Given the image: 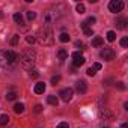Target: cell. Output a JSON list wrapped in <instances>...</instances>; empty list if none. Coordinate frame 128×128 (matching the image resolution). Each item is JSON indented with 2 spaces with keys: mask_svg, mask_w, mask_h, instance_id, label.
I'll return each instance as SVG.
<instances>
[{
  "mask_svg": "<svg viewBox=\"0 0 128 128\" xmlns=\"http://www.w3.org/2000/svg\"><path fill=\"white\" fill-rule=\"evenodd\" d=\"M20 59V63H21V66L24 70H32L33 65H35V62H36V53L32 50V48H27L21 53V56L18 57Z\"/></svg>",
  "mask_w": 128,
  "mask_h": 128,
  "instance_id": "6da1fadb",
  "label": "cell"
},
{
  "mask_svg": "<svg viewBox=\"0 0 128 128\" xmlns=\"http://www.w3.org/2000/svg\"><path fill=\"white\" fill-rule=\"evenodd\" d=\"M35 39H38V42H39L41 45H51L53 41H54L53 30H51L48 26H44V27H41V29L38 30Z\"/></svg>",
  "mask_w": 128,
  "mask_h": 128,
  "instance_id": "7a4b0ae2",
  "label": "cell"
},
{
  "mask_svg": "<svg viewBox=\"0 0 128 128\" xmlns=\"http://www.w3.org/2000/svg\"><path fill=\"white\" fill-rule=\"evenodd\" d=\"M114 51H113V48H110V47H106L104 50H101L100 51V57L101 59H104V60H107V62H110V60H113L114 59Z\"/></svg>",
  "mask_w": 128,
  "mask_h": 128,
  "instance_id": "3957f363",
  "label": "cell"
},
{
  "mask_svg": "<svg viewBox=\"0 0 128 128\" xmlns=\"http://www.w3.org/2000/svg\"><path fill=\"white\" fill-rule=\"evenodd\" d=\"M5 56H6V60L11 65V68H15L17 60H18V54L15 51H12V50H8V51H5Z\"/></svg>",
  "mask_w": 128,
  "mask_h": 128,
  "instance_id": "277c9868",
  "label": "cell"
},
{
  "mask_svg": "<svg viewBox=\"0 0 128 128\" xmlns=\"http://www.w3.org/2000/svg\"><path fill=\"white\" fill-rule=\"evenodd\" d=\"M72 95H74V90H72L71 88H65V89H62V90H60V94H59V96L62 98V101H63V102H70V101L72 100Z\"/></svg>",
  "mask_w": 128,
  "mask_h": 128,
  "instance_id": "5b68a950",
  "label": "cell"
},
{
  "mask_svg": "<svg viewBox=\"0 0 128 128\" xmlns=\"http://www.w3.org/2000/svg\"><path fill=\"white\" fill-rule=\"evenodd\" d=\"M108 9H110V12L118 14L124 9V2H120V0H112L108 3Z\"/></svg>",
  "mask_w": 128,
  "mask_h": 128,
  "instance_id": "8992f818",
  "label": "cell"
},
{
  "mask_svg": "<svg viewBox=\"0 0 128 128\" xmlns=\"http://www.w3.org/2000/svg\"><path fill=\"white\" fill-rule=\"evenodd\" d=\"M0 68L5 70V71H11V70H14V68H11V65L8 63V60H6V56H5V51H3V50H0Z\"/></svg>",
  "mask_w": 128,
  "mask_h": 128,
  "instance_id": "52a82bcc",
  "label": "cell"
},
{
  "mask_svg": "<svg viewBox=\"0 0 128 128\" xmlns=\"http://www.w3.org/2000/svg\"><path fill=\"white\" fill-rule=\"evenodd\" d=\"M72 59H74V68H78V66H82L83 63H84V56L82 54V53H78V51H76V53H72Z\"/></svg>",
  "mask_w": 128,
  "mask_h": 128,
  "instance_id": "ba28073f",
  "label": "cell"
},
{
  "mask_svg": "<svg viewBox=\"0 0 128 128\" xmlns=\"http://www.w3.org/2000/svg\"><path fill=\"white\" fill-rule=\"evenodd\" d=\"M76 90H77L78 94H86V90H88L86 82H84V80H78V82L76 83Z\"/></svg>",
  "mask_w": 128,
  "mask_h": 128,
  "instance_id": "9c48e42d",
  "label": "cell"
},
{
  "mask_svg": "<svg viewBox=\"0 0 128 128\" xmlns=\"http://www.w3.org/2000/svg\"><path fill=\"white\" fill-rule=\"evenodd\" d=\"M33 90H35V94H38V95L44 94V92H45V83H42V82L36 83V84H35V88H33Z\"/></svg>",
  "mask_w": 128,
  "mask_h": 128,
  "instance_id": "30bf717a",
  "label": "cell"
},
{
  "mask_svg": "<svg viewBox=\"0 0 128 128\" xmlns=\"http://www.w3.org/2000/svg\"><path fill=\"white\" fill-rule=\"evenodd\" d=\"M47 102L51 104V106H57V104H59V98H57L56 95H48V96H47Z\"/></svg>",
  "mask_w": 128,
  "mask_h": 128,
  "instance_id": "8fae6325",
  "label": "cell"
},
{
  "mask_svg": "<svg viewBox=\"0 0 128 128\" xmlns=\"http://www.w3.org/2000/svg\"><path fill=\"white\" fill-rule=\"evenodd\" d=\"M100 116H101V118H104V119H112V118H113V113H112L108 108H104V110H101Z\"/></svg>",
  "mask_w": 128,
  "mask_h": 128,
  "instance_id": "7c38bea8",
  "label": "cell"
},
{
  "mask_svg": "<svg viewBox=\"0 0 128 128\" xmlns=\"http://www.w3.org/2000/svg\"><path fill=\"white\" fill-rule=\"evenodd\" d=\"M57 57H59L60 60H65V59L68 57V51H66L65 48H59V51H57Z\"/></svg>",
  "mask_w": 128,
  "mask_h": 128,
  "instance_id": "4fadbf2b",
  "label": "cell"
},
{
  "mask_svg": "<svg viewBox=\"0 0 128 128\" xmlns=\"http://www.w3.org/2000/svg\"><path fill=\"white\" fill-rule=\"evenodd\" d=\"M126 24H128L126 18H119V20L116 21V27H118V29H125V27H126Z\"/></svg>",
  "mask_w": 128,
  "mask_h": 128,
  "instance_id": "5bb4252c",
  "label": "cell"
},
{
  "mask_svg": "<svg viewBox=\"0 0 128 128\" xmlns=\"http://www.w3.org/2000/svg\"><path fill=\"white\" fill-rule=\"evenodd\" d=\"M102 44H104V39H102L101 36H95V38L92 39V45H94V47H101Z\"/></svg>",
  "mask_w": 128,
  "mask_h": 128,
  "instance_id": "9a60e30c",
  "label": "cell"
},
{
  "mask_svg": "<svg viewBox=\"0 0 128 128\" xmlns=\"http://www.w3.org/2000/svg\"><path fill=\"white\" fill-rule=\"evenodd\" d=\"M14 112H15L17 114H21V113L24 112V104H23V102H17V104L14 106Z\"/></svg>",
  "mask_w": 128,
  "mask_h": 128,
  "instance_id": "2e32d148",
  "label": "cell"
},
{
  "mask_svg": "<svg viewBox=\"0 0 128 128\" xmlns=\"http://www.w3.org/2000/svg\"><path fill=\"white\" fill-rule=\"evenodd\" d=\"M70 39H71V36H70L66 32H62V33L59 35V41H60V42H70Z\"/></svg>",
  "mask_w": 128,
  "mask_h": 128,
  "instance_id": "e0dca14e",
  "label": "cell"
},
{
  "mask_svg": "<svg viewBox=\"0 0 128 128\" xmlns=\"http://www.w3.org/2000/svg\"><path fill=\"white\" fill-rule=\"evenodd\" d=\"M14 21H15L17 24H21V26L24 24V18H23V15H21V14H18V12H17V14H14Z\"/></svg>",
  "mask_w": 128,
  "mask_h": 128,
  "instance_id": "ac0fdd59",
  "label": "cell"
},
{
  "mask_svg": "<svg viewBox=\"0 0 128 128\" xmlns=\"http://www.w3.org/2000/svg\"><path fill=\"white\" fill-rule=\"evenodd\" d=\"M8 122H9L8 114H0V125H8Z\"/></svg>",
  "mask_w": 128,
  "mask_h": 128,
  "instance_id": "d6986e66",
  "label": "cell"
},
{
  "mask_svg": "<svg viewBox=\"0 0 128 128\" xmlns=\"http://www.w3.org/2000/svg\"><path fill=\"white\" fill-rule=\"evenodd\" d=\"M76 11H77L78 14H84L86 8H84V5H83V3H77V5H76Z\"/></svg>",
  "mask_w": 128,
  "mask_h": 128,
  "instance_id": "ffe728a7",
  "label": "cell"
},
{
  "mask_svg": "<svg viewBox=\"0 0 128 128\" xmlns=\"http://www.w3.org/2000/svg\"><path fill=\"white\" fill-rule=\"evenodd\" d=\"M116 39V33L113 32V30H110V32H107V41H110V42H113Z\"/></svg>",
  "mask_w": 128,
  "mask_h": 128,
  "instance_id": "44dd1931",
  "label": "cell"
},
{
  "mask_svg": "<svg viewBox=\"0 0 128 128\" xmlns=\"http://www.w3.org/2000/svg\"><path fill=\"white\" fill-rule=\"evenodd\" d=\"M36 18V12H33V11H27V20L29 21H33Z\"/></svg>",
  "mask_w": 128,
  "mask_h": 128,
  "instance_id": "7402d4cb",
  "label": "cell"
},
{
  "mask_svg": "<svg viewBox=\"0 0 128 128\" xmlns=\"http://www.w3.org/2000/svg\"><path fill=\"white\" fill-rule=\"evenodd\" d=\"M29 76H30L32 78H36V77H39V72H38V70H35V68H32V70L29 71Z\"/></svg>",
  "mask_w": 128,
  "mask_h": 128,
  "instance_id": "603a6c76",
  "label": "cell"
},
{
  "mask_svg": "<svg viewBox=\"0 0 128 128\" xmlns=\"http://www.w3.org/2000/svg\"><path fill=\"white\" fill-rule=\"evenodd\" d=\"M17 98V94L15 92H8V95H6V100L8 101H14Z\"/></svg>",
  "mask_w": 128,
  "mask_h": 128,
  "instance_id": "cb8c5ba5",
  "label": "cell"
},
{
  "mask_svg": "<svg viewBox=\"0 0 128 128\" xmlns=\"http://www.w3.org/2000/svg\"><path fill=\"white\" fill-rule=\"evenodd\" d=\"M18 41H20V35H14L12 39H11V44H12V45H17Z\"/></svg>",
  "mask_w": 128,
  "mask_h": 128,
  "instance_id": "d4e9b609",
  "label": "cell"
},
{
  "mask_svg": "<svg viewBox=\"0 0 128 128\" xmlns=\"http://www.w3.org/2000/svg\"><path fill=\"white\" fill-rule=\"evenodd\" d=\"M59 82H60V76H53V77H51V84L56 86Z\"/></svg>",
  "mask_w": 128,
  "mask_h": 128,
  "instance_id": "484cf974",
  "label": "cell"
},
{
  "mask_svg": "<svg viewBox=\"0 0 128 128\" xmlns=\"http://www.w3.org/2000/svg\"><path fill=\"white\" fill-rule=\"evenodd\" d=\"M120 45H122L124 48H126V45H128V38H126V36H124V38L120 39Z\"/></svg>",
  "mask_w": 128,
  "mask_h": 128,
  "instance_id": "4316f807",
  "label": "cell"
},
{
  "mask_svg": "<svg viewBox=\"0 0 128 128\" xmlns=\"http://www.w3.org/2000/svg\"><path fill=\"white\" fill-rule=\"evenodd\" d=\"M86 74H88V76H90V77H94V76L96 74V71H95V70H94V68L90 66V68H88V71H86Z\"/></svg>",
  "mask_w": 128,
  "mask_h": 128,
  "instance_id": "83f0119b",
  "label": "cell"
},
{
  "mask_svg": "<svg viewBox=\"0 0 128 128\" xmlns=\"http://www.w3.org/2000/svg\"><path fill=\"white\" fill-rule=\"evenodd\" d=\"M26 41H27L29 44H33L36 39H35V36H32V35H27V36H26Z\"/></svg>",
  "mask_w": 128,
  "mask_h": 128,
  "instance_id": "f1b7e54d",
  "label": "cell"
},
{
  "mask_svg": "<svg viewBox=\"0 0 128 128\" xmlns=\"http://www.w3.org/2000/svg\"><path fill=\"white\" fill-rule=\"evenodd\" d=\"M86 23H88V26H89V24H94V23H96V18H95V17H89V18L86 20Z\"/></svg>",
  "mask_w": 128,
  "mask_h": 128,
  "instance_id": "f546056e",
  "label": "cell"
},
{
  "mask_svg": "<svg viewBox=\"0 0 128 128\" xmlns=\"http://www.w3.org/2000/svg\"><path fill=\"white\" fill-rule=\"evenodd\" d=\"M84 35H86V36H92V35H94V30H92L90 27H88V29H84Z\"/></svg>",
  "mask_w": 128,
  "mask_h": 128,
  "instance_id": "4dcf8cb0",
  "label": "cell"
},
{
  "mask_svg": "<svg viewBox=\"0 0 128 128\" xmlns=\"http://www.w3.org/2000/svg\"><path fill=\"white\" fill-rule=\"evenodd\" d=\"M92 68H94L95 71H100V70H101L102 66H101V63H98V62H95V63H94V66H92Z\"/></svg>",
  "mask_w": 128,
  "mask_h": 128,
  "instance_id": "1f68e13d",
  "label": "cell"
},
{
  "mask_svg": "<svg viewBox=\"0 0 128 128\" xmlns=\"http://www.w3.org/2000/svg\"><path fill=\"white\" fill-rule=\"evenodd\" d=\"M57 128H70V125H68V122H60L57 125Z\"/></svg>",
  "mask_w": 128,
  "mask_h": 128,
  "instance_id": "d6a6232c",
  "label": "cell"
},
{
  "mask_svg": "<svg viewBox=\"0 0 128 128\" xmlns=\"http://www.w3.org/2000/svg\"><path fill=\"white\" fill-rule=\"evenodd\" d=\"M116 88H118L119 90H125V86H124V83H122V82H119V83H116Z\"/></svg>",
  "mask_w": 128,
  "mask_h": 128,
  "instance_id": "836d02e7",
  "label": "cell"
},
{
  "mask_svg": "<svg viewBox=\"0 0 128 128\" xmlns=\"http://www.w3.org/2000/svg\"><path fill=\"white\" fill-rule=\"evenodd\" d=\"M42 112V106L41 104H36L35 106V113H41Z\"/></svg>",
  "mask_w": 128,
  "mask_h": 128,
  "instance_id": "e575fe53",
  "label": "cell"
},
{
  "mask_svg": "<svg viewBox=\"0 0 128 128\" xmlns=\"http://www.w3.org/2000/svg\"><path fill=\"white\" fill-rule=\"evenodd\" d=\"M76 47L80 48V50H83V42H82V41H77V42H76Z\"/></svg>",
  "mask_w": 128,
  "mask_h": 128,
  "instance_id": "d590c367",
  "label": "cell"
},
{
  "mask_svg": "<svg viewBox=\"0 0 128 128\" xmlns=\"http://www.w3.org/2000/svg\"><path fill=\"white\" fill-rule=\"evenodd\" d=\"M120 128H128V124H126V122H124V124L120 125Z\"/></svg>",
  "mask_w": 128,
  "mask_h": 128,
  "instance_id": "8d00e7d4",
  "label": "cell"
},
{
  "mask_svg": "<svg viewBox=\"0 0 128 128\" xmlns=\"http://www.w3.org/2000/svg\"><path fill=\"white\" fill-rule=\"evenodd\" d=\"M102 128H108V126H102Z\"/></svg>",
  "mask_w": 128,
  "mask_h": 128,
  "instance_id": "74e56055",
  "label": "cell"
}]
</instances>
